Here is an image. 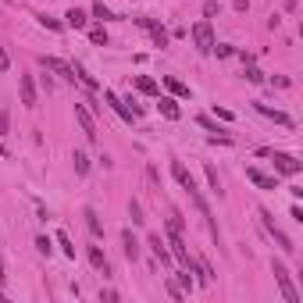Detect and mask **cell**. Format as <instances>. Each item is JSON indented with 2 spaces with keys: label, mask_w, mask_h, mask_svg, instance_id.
<instances>
[{
  "label": "cell",
  "mask_w": 303,
  "mask_h": 303,
  "mask_svg": "<svg viewBox=\"0 0 303 303\" xmlns=\"http://www.w3.org/2000/svg\"><path fill=\"white\" fill-rule=\"evenodd\" d=\"M122 246H125V257H129V260L136 264V260H139V243H136L132 229H125V232H122Z\"/></svg>",
  "instance_id": "obj_15"
},
{
  "label": "cell",
  "mask_w": 303,
  "mask_h": 303,
  "mask_svg": "<svg viewBox=\"0 0 303 303\" xmlns=\"http://www.w3.org/2000/svg\"><path fill=\"white\" fill-rule=\"evenodd\" d=\"M211 54H218V57H232L236 50H232L229 43H214V47H211Z\"/></svg>",
  "instance_id": "obj_30"
},
{
  "label": "cell",
  "mask_w": 303,
  "mask_h": 303,
  "mask_svg": "<svg viewBox=\"0 0 303 303\" xmlns=\"http://www.w3.org/2000/svg\"><path fill=\"white\" fill-rule=\"evenodd\" d=\"M204 171H207V182H211V189H214V193H218V196H221V178H218V171H214V168H211V164H207V168H204Z\"/></svg>",
  "instance_id": "obj_27"
},
{
  "label": "cell",
  "mask_w": 303,
  "mask_h": 303,
  "mask_svg": "<svg viewBox=\"0 0 303 303\" xmlns=\"http://www.w3.org/2000/svg\"><path fill=\"white\" fill-rule=\"evenodd\" d=\"M104 100H107L111 107H115V115H118L122 122H129V125L136 122V111H129V107L122 104V96H118V93H111V89H104Z\"/></svg>",
  "instance_id": "obj_7"
},
{
  "label": "cell",
  "mask_w": 303,
  "mask_h": 303,
  "mask_svg": "<svg viewBox=\"0 0 303 303\" xmlns=\"http://www.w3.org/2000/svg\"><path fill=\"white\" fill-rule=\"evenodd\" d=\"M89 264H93V268H96L104 278L111 275V260L104 257V250H100V246H89Z\"/></svg>",
  "instance_id": "obj_12"
},
{
  "label": "cell",
  "mask_w": 303,
  "mask_h": 303,
  "mask_svg": "<svg viewBox=\"0 0 303 303\" xmlns=\"http://www.w3.org/2000/svg\"><path fill=\"white\" fill-rule=\"evenodd\" d=\"M257 154H260V157H271L275 171H282V175H299V171H303V164H299L292 154H282V150H268V146H264V150H257Z\"/></svg>",
  "instance_id": "obj_1"
},
{
  "label": "cell",
  "mask_w": 303,
  "mask_h": 303,
  "mask_svg": "<svg viewBox=\"0 0 303 303\" xmlns=\"http://www.w3.org/2000/svg\"><path fill=\"white\" fill-rule=\"evenodd\" d=\"M64 25H68V29H86V11L71 8V11L64 15Z\"/></svg>",
  "instance_id": "obj_17"
},
{
  "label": "cell",
  "mask_w": 303,
  "mask_h": 303,
  "mask_svg": "<svg viewBox=\"0 0 303 303\" xmlns=\"http://www.w3.org/2000/svg\"><path fill=\"white\" fill-rule=\"evenodd\" d=\"M193 43H196V50H200V54H211V47H214L211 22H196V25H193Z\"/></svg>",
  "instance_id": "obj_4"
},
{
  "label": "cell",
  "mask_w": 303,
  "mask_h": 303,
  "mask_svg": "<svg viewBox=\"0 0 303 303\" xmlns=\"http://www.w3.org/2000/svg\"><path fill=\"white\" fill-rule=\"evenodd\" d=\"M232 8H236V11H246V8H250V0H236Z\"/></svg>",
  "instance_id": "obj_39"
},
{
  "label": "cell",
  "mask_w": 303,
  "mask_h": 303,
  "mask_svg": "<svg viewBox=\"0 0 303 303\" xmlns=\"http://www.w3.org/2000/svg\"><path fill=\"white\" fill-rule=\"evenodd\" d=\"M168 246H171V257H175V260H182V264H189V253H185V243H182V232H171V229H168Z\"/></svg>",
  "instance_id": "obj_11"
},
{
  "label": "cell",
  "mask_w": 303,
  "mask_h": 303,
  "mask_svg": "<svg viewBox=\"0 0 303 303\" xmlns=\"http://www.w3.org/2000/svg\"><path fill=\"white\" fill-rule=\"evenodd\" d=\"M246 79H250V82H264V71L253 68V64H246Z\"/></svg>",
  "instance_id": "obj_31"
},
{
  "label": "cell",
  "mask_w": 303,
  "mask_h": 303,
  "mask_svg": "<svg viewBox=\"0 0 303 303\" xmlns=\"http://www.w3.org/2000/svg\"><path fill=\"white\" fill-rule=\"evenodd\" d=\"M164 86H168L175 96H189V86H185V82H178L175 75H168V79H164Z\"/></svg>",
  "instance_id": "obj_23"
},
{
  "label": "cell",
  "mask_w": 303,
  "mask_h": 303,
  "mask_svg": "<svg viewBox=\"0 0 303 303\" xmlns=\"http://www.w3.org/2000/svg\"><path fill=\"white\" fill-rule=\"evenodd\" d=\"M168 296H171V299H182V285H175V282H168Z\"/></svg>",
  "instance_id": "obj_36"
},
{
  "label": "cell",
  "mask_w": 303,
  "mask_h": 303,
  "mask_svg": "<svg viewBox=\"0 0 303 303\" xmlns=\"http://www.w3.org/2000/svg\"><path fill=\"white\" fill-rule=\"evenodd\" d=\"M89 40H93L96 47H107V32H104V25H96V29H89Z\"/></svg>",
  "instance_id": "obj_25"
},
{
  "label": "cell",
  "mask_w": 303,
  "mask_h": 303,
  "mask_svg": "<svg viewBox=\"0 0 303 303\" xmlns=\"http://www.w3.org/2000/svg\"><path fill=\"white\" fill-rule=\"evenodd\" d=\"M253 107L260 111L264 118H271V122H278V125H285V129H292V118H289V115H282V111H275V107H268V104H253Z\"/></svg>",
  "instance_id": "obj_14"
},
{
  "label": "cell",
  "mask_w": 303,
  "mask_h": 303,
  "mask_svg": "<svg viewBox=\"0 0 303 303\" xmlns=\"http://www.w3.org/2000/svg\"><path fill=\"white\" fill-rule=\"evenodd\" d=\"M246 178H250L257 189H278V178H275V175H264L260 168H246Z\"/></svg>",
  "instance_id": "obj_9"
},
{
  "label": "cell",
  "mask_w": 303,
  "mask_h": 303,
  "mask_svg": "<svg viewBox=\"0 0 303 303\" xmlns=\"http://www.w3.org/2000/svg\"><path fill=\"white\" fill-rule=\"evenodd\" d=\"M40 25H43V29H50V32H61V29H64L57 18H47V15H40Z\"/></svg>",
  "instance_id": "obj_28"
},
{
  "label": "cell",
  "mask_w": 303,
  "mask_h": 303,
  "mask_svg": "<svg viewBox=\"0 0 303 303\" xmlns=\"http://www.w3.org/2000/svg\"><path fill=\"white\" fill-rule=\"evenodd\" d=\"M8 132H11V111L0 107V136H8Z\"/></svg>",
  "instance_id": "obj_26"
},
{
  "label": "cell",
  "mask_w": 303,
  "mask_h": 303,
  "mask_svg": "<svg viewBox=\"0 0 303 303\" xmlns=\"http://www.w3.org/2000/svg\"><path fill=\"white\" fill-rule=\"evenodd\" d=\"M218 11H221V8H218V0H207V4H204V15H207V18H214Z\"/></svg>",
  "instance_id": "obj_34"
},
{
  "label": "cell",
  "mask_w": 303,
  "mask_h": 303,
  "mask_svg": "<svg viewBox=\"0 0 303 303\" xmlns=\"http://www.w3.org/2000/svg\"><path fill=\"white\" fill-rule=\"evenodd\" d=\"M8 68H11V57H8L4 47H0V71H8Z\"/></svg>",
  "instance_id": "obj_37"
},
{
  "label": "cell",
  "mask_w": 303,
  "mask_h": 303,
  "mask_svg": "<svg viewBox=\"0 0 303 303\" xmlns=\"http://www.w3.org/2000/svg\"><path fill=\"white\" fill-rule=\"evenodd\" d=\"M57 243H61V250H64L68 257H75V246H71V239H68V232H57Z\"/></svg>",
  "instance_id": "obj_29"
},
{
  "label": "cell",
  "mask_w": 303,
  "mask_h": 303,
  "mask_svg": "<svg viewBox=\"0 0 303 303\" xmlns=\"http://www.w3.org/2000/svg\"><path fill=\"white\" fill-rule=\"evenodd\" d=\"M171 175H175V182L185 189V193H189V189H196V178L185 171V164H182V161H171Z\"/></svg>",
  "instance_id": "obj_10"
},
{
  "label": "cell",
  "mask_w": 303,
  "mask_h": 303,
  "mask_svg": "<svg viewBox=\"0 0 303 303\" xmlns=\"http://www.w3.org/2000/svg\"><path fill=\"white\" fill-rule=\"evenodd\" d=\"M129 218H132V225H143L146 218H143V207L136 204V200H129Z\"/></svg>",
  "instance_id": "obj_24"
},
{
  "label": "cell",
  "mask_w": 303,
  "mask_h": 303,
  "mask_svg": "<svg viewBox=\"0 0 303 303\" xmlns=\"http://www.w3.org/2000/svg\"><path fill=\"white\" fill-rule=\"evenodd\" d=\"M178 282H182V289H193V278H189V271H182V275H178Z\"/></svg>",
  "instance_id": "obj_38"
},
{
  "label": "cell",
  "mask_w": 303,
  "mask_h": 303,
  "mask_svg": "<svg viewBox=\"0 0 303 303\" xmlns=\"http://www.w3.org/2000/svg\"><path fill=\"white\" fill-rule=\"evenodd\" d=\"M75 122L82 125L86 139H96V122H93V115H89V107H86V104H75Z\"/></svg>",
  "instance_id": "obj_5"
},
{
  "label": "cell",
  "mask_w": 303,
  "mask_h": 303,
  "mask_svg": "<svg viewBox=\"0 0 303 303\" xmlns=\"http://www.w3.org/2000/svg\"><path fill=\"white\" fill-rule=\"evenodd\" d=\"M257 214H260V221H264V229L271 232V239L278 243V250H282V253H296V246H292V239H289V236H285V232L278 229V225H275V218H271V211H268V207H260Z\"/></svg>",
  "instance_id": "obj_2"
},
{
  "label": "cell",
  "mask_w": 303,
  "mask_h": 303,
  "mask_svg": "<svg viewBox=\"0 0 303 303\" xmlns=\"http://www.w3.org/2000/svg\"><path fill=\"white\" fill-rule=\"evenodd\" d=\"M93 18H96V22H111L115 15H111V8L104 4V0H93Z\"/></svg>",
  "instance_id": "obj_21"
},
{
  "label": "cell",
  "mask_w": 303,
  "mask_h": 303,
  "mask_svg": "<svg viewBox=\"0 0 303 303\" xmlns=\"http://www.w3.org/2000/svg\"><path fill=\"white\" fill-rule=\"evenodd\" d=\"M71 75H75V79H79L86 89H100V82L93 79V75L86 71V64H79V61H71Z\"/></svg>",
  "instance_id": "obj_13"
},
{
  "label": "cell",
  "mask_w": 303,
  "mask_h": 303,
  "mask_svg": "<svg viewBox=\"0 0 303 303\" xmlns=\"http://www.w3.org/2000/svg\"><path fill=\"white\" fill-rule=\"evenodd\" d=\"M18 89H22V104H25V107H36L40 93H36V82H32V75H22V79H18Z\"/></svg>",
  "instance_id": "obj_8"
},
{
  "label": "cell",
  "mask_w": 303,
  "mask_h": 303,
  "mask_svg": "<svg viewBox=\"0 0 303 303\" xmlns=\"http://www.w3.org/2000/svg\"><path fill=\"white\" fill-rule=\"evenodd\" d=\"M271 271H275V282H278L282 296H285L289 303H299V292H296V285H292V278H289V271H285V264H282V260H271Z\"/></svg>",
  "instance_id": "obj_3"
},
{
  "label": "cell",
  "mask_w": 303,
  "mask_h": 303,
  "mask_svg": "<svg viewBox=\"0 0 303 303\" xmlns=\"http://www.w3.org/2000/svg\"><path fill=\"white\" fill-rule=\"evenodd\" d=\"M136 89H139V93H150V96H157V93H161V89H157V82H154V79H146V75H139V79H136Z\"/></svg>",
  "instance_id": "obj_20"
},
{
  "label": "cell",
  "mask_w": 303,
  "mask_h": 303,
  "mask_svg": "<svg viewBox=\"0 0 303 303\" xmlns=\"http://www.w3.org/2000/svg\"><path fill=\"white\" fill-rule=\"evenodd\" d=\"M36 250H40L43 257H50V239H47V236H40V239H36Z\"/></svg>",
  "instance_id": "obj_33"
},
{
  "label": "cell",
  "mask_w": 303,
  "mask_h": 303,
  "mask_svg": "<svg viewBox=\"0 0 303 303\" xmlns=\"http://www.w3.org/2000/svg\"><path fill=\"white\" fill-rule=\"evenodd\" d=\"M150 250H154V257H157L161 264H168V260H171V250H164L161 236H150Z\"/></svg>",
  "instance_id": "obj_18"
},
{
  "label": "cell",
  "mask_w": 303,
  "mask_h": 303,
  "mask_svg": "<svg viewBox=\"0 0 303 303\" xmlns=\"http://www.w3.org/2000/svg\"><path fill=\"white\" fill-rule=\"evenodd\" d=\"M196 122H200V125H204L207 132H225V129H218V125H214V118H207V115H200Z\"/></svg>",
  "instance_id": "obj_32"
},
{
  "label": "cell",
  "mask_w": 303,
  "mask_h": 303,
  "mask_svg": "<svg viewBox=\"0 0 303 303\" xmlns=\"http://www.w3.org/2000/svg\"><path fill=\"white\" fill-rule=\"evenodd\" d=\"M40 64H43L47 71L61 75V79H71V82H75V75H71V64H64L61 57H50V54H43V57H40Z\"/></svg>",
  "instance_id": "obj_6"
},
{
  "label": "cell",
  "mask_w": 303,
  "mask_h": 303,
  "mask_svg": "<svg viewBox=\"0 0 303 303\" xmlns=\"http://www.w3.org/2000/svg\"><path fill=\"white\" fill-rule=\"evenodd\" d=\"M82 218H86V225H89V232H93V236L100 239V236H104V225H100V214H96L93 207H86V211H82Z\"/></svg>",
  "instance_id": "obj_16"
},
{
  "label": "cell",
  "mask_w": 303,
  "mask_h": 303,
  "mask_svg": "<svg viewBox=\"0 0 303 303\" xmlns=\"http://www.w3.org/2000/svg\"><path fill=\"white\" fill-rule=\"evenodd\" d=\"M157 107H161V115H164V118H171V122L182 115V111H178V104H175L171 96H161V104H157Z\"/></svg>",
  "instance_id": "obj_19"
},
{
  "label": "cell",
  "mask_w": 303,
  "mask_h": 303,
  "mask_svg": "<svg viewBox=\"0 0 303 303\" xmlns=\"http://www.w3.org/2000/svg\"><path fill=\"white\" fill-rule=\"evenodd\" d=\"M214 115H218L221 122H232V111H225V107H218V104H214Z\"/></svg>",
  "instance_id": "obj_35"
},
{
  "label": "cell",
  "mask_w": 303,
  "mask_h": 303,
  "mask_svg": "<svg viewBox=\"0 0 303 303\" xmlns=\"http://www.w3.org/2000/svg\"><path fill=\"white\" fill-rule=\"evenodd\" d=\"M71 161H75V175H86V171H89V157L82 154V150H75Z\"/></svg>",
  "instance_id": "obj_22"
}]
</instances>
